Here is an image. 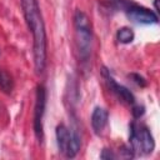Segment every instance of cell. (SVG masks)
Wrapping results in <instances>:
<instances>
[{
	"label": "cell",
	"instance_id": "obj_5",
	"mask_svg": "<svg viewBox=\"0 0 160 160\" xmlns=\"http://www.w3.org/2000/svg\"><path fill=\"white\" fill-rule=\"evenodd\" d=\"M124 11H125L126 16L131 21H134L136 24L149 25V24H156L159 21V16H158L156 12L151 11L148 8H144V6H140L138 4H134L131 1L126 5Z\"/></svg>",
	"mask_w": 160,
	"mask_h": 160
},
{
	"label": "cell",
	"instance_id": "obj_4",
	"mask_svg": "<svg viewBox=\"0 0 160 160\" xmlns=\"http://www.w3.org/2000/svg\"><path fill=\"white\" fill-rule=\"evenodd\" d=\"M46 109V89L44 85L36 86L34 106V132L40 142L44 140V115Z\"/></svg>",
	"mask_w": 160,
	"mask_h": 160
},
{
	"label": "cell",
	"instance_id": "obj_2",
	"mask_svg": "<svg viewBox=\"0 0 160 160\" xmlns=\"http://www.w3.org/2000/svg\"><path fill=\"white\" fill-rule=\"evenodd\" d=\"M75 41L79 58L82 62H88L92 50V30L89 18L81 10H78L74 16Z\"/></svg>",
	"mask_w": 160,
	"mask_h": 160
},
{
	"label": "cell",
	"instance_id": "obj_1",
	"mask_svg": "<svg viewBox=\"0 0 160 160\" xmlns=\"http://www.w3.org/2000/svg\"><path fill=\"white\" fill-rule=\"evenodd\" d=\"M20 1L26 25L32 35V52H34L35 70L38 74H42L46 66V55H48V39H46L44 19L38 0H20Z\"/></svg>",
	"mask_w": 160,
	"mask_h": 160
},
{
	"label": "cell",
	"instance_id": "obj_9",
	"mask_svg": "<svg viewBox=\"0 0 160 160\" xmlns=\"http://www.w3.org/2000/svg\"><path fill=\"white\" fill-rule=\"evenodd\" d=\"M81 148V136L76 129H70V140L65 152L66 158H75Z\"/></svg>",
	"mask_w": 160,
	"mask_h": 160
},
{
	"label": "cell",
	"instance_id": "obj_11",
	"mask_svg": "<svg viewBox=\"0 0 160 160\" xmlns=\"http://www.w3.org/2000/svg\"><path fill=\"white\" fill-rule=\"evenodd\" d=\"M14 88V81H12V78L2 69H0V89L6 92V94H10L11 90Z\"/></svg>",
	"mask_w": 160,
	"mask_h": 160
},
{
	"label": "cell",
	"instance_id": "obj_12",
	"mask_svg": "<svg viewBox=\"0 0 160 160\" xmlns=\"http://www.w3.org/2000/svg\"><path fill=\"white\" fill-rule=\"evenodd\" d=\"M129 78H131L132 79V81L136 84V85H139V86H141V88H144V86H146V80L140 75V74H130L129 75Z\"/></svg>",
	"mask_w": 160,
	"mask_h": 160
},
{
	"label": "cell",
	"instance_id": "obj_6",
	"mask_svg": "<svg viewBox=\"0 0 160 160\" xmlns=\"http://www.w3.org/2000/svg\"><path fill=\"white\" fill-rule=\"evenodd\" d=\"M102 76H104L105 81H106L109 89L111 90V92H114V94L118 96V99H120L121 101H124V102H126V104H131V105L135 102V96H134V94H132L126 86L118 84V82L115 81V79L110 75V71H109L106 68L102 69Z\"/></svg>",
	"mask_w": 160,
	"mask_h": 160
},
{
	"label": "cell",
	"instance_id": "obj_3",
	"mask_svg": "<svg viewBox=\"0 0 160 160\" xmlns=\"http://www.w3.org/2000/svg\"><path fill=\"white\" fill-rule=\"evenodd\" d=\"M129 141L132 151L139 154H151L155 148L151 131L138 122H131L129 126Z\"/></svg>",
	"mask_w": 160,
	"mask_h": 160
},
{
	"label": "cell",
	"instance_id": "obj_8",
	"mask_svg": "<svg viewBox=\"0 0 160 160\" xmlns=\"http://www.w3.org/2000/svg\"><path fill=\"white\" fill-rule=\"evenodd\" d=\"M55 134H56V144H58L59 151L65 155L69 145V140H70V130L64 124H60L56 126Z\"/></svg>",
	"mask_w": 160,
	"mask_h": 160
},
{
	"label": "cell",
	"instance_id": "obj_15",
	"mask_svg": "<svg viewBox=\"0 0 160 160\" xmlns=\"http://www.w3.org/2000/svg\"><path fill=\"white\" fill-rule=\"evenodd\" d=\"M158 1H159V0H154V6H155V10H156V12H159V6H158Z\"/></svg>",
	"mask_w": 160,
	"mask_h": 160
},
{
	"label": "cell",
	"instance_id": "obj_14",
	"mask_svg": "<svg viewBox=\"0 0 160 160\" xmlns=\"http://www.w3.org/2000/svg\"><path fill=\"white\" fill-rule=\"evenodd\" d=\"M131 112H132V116L135 119H140L144 115V112H145V108L142 105H134Z\"/></svg>",
	"mask_w": 160,
	"mask_h": 160
},
{
	"label": "cell",
	"instance_id": "obj_7",
	"mask_svg": "<svg viewBox=\"0 0 160 160\" xmlns=\"http://www.w3.org/2000/svg\"><path fill=\"white\" fill-rule=\"evenodd\" d=\"M108 120H109L108 110H105L104 108L96 106L91 114V126L96 135H100L104 131V129L108 125Z\"/></svg>",
	"mask_w": 160,
	"mask_h": 160
},
{
	"label": "cell",
	"instance_id": "obj_13",
	"mask_svg": "<svg viewBox=\"0 0 160 160\" xmlns=\"http://www.w3.org/2000/svg\"><path fill=\"white\" fill-rule=\"evenodd\" d=\"M118 156H116V154H114L112 152V150H110V149H102V151H101V154H100V159H102V160H114V159H116Z\"/></svg>",
	"mask_w": 160,
	"mask_h": 160
},
{
	"label": "cell",
	"instance_id": "obj_10",
	"mask_svg": "<svg viewBox=\"0 0 160 160\" xmlns=\"http://www.w3.org/2000/svg\"><path fill=\"white\" fill-rule=\"evenodd\" d=\"M134 38H135V34H134L132 29L126 28V26L120 28L116 32V40L120 44H130V42H132Z\"/></svg>",
	"mask_w": 160,
	"mask_h": 160
}]
</instances>
